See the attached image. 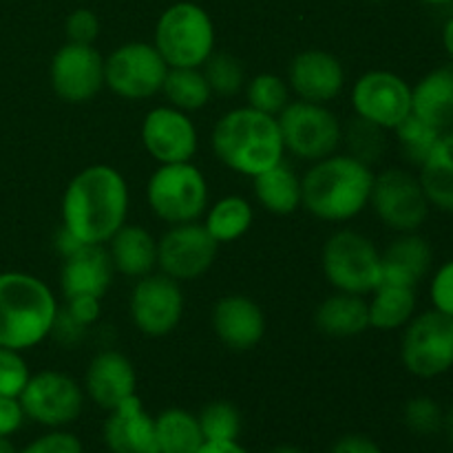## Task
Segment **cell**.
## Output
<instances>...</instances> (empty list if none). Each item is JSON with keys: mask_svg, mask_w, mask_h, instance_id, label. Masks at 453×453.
<instances>
[{"mask_svg": "<svg viewBox=\"0 0 453 453\" xmlns=\"http://www.w3.org/2000/svg\"><path fill=\"white\" fill-rule=\"evenodd\" d=\"M128 186L122 173L93 164L66 184L62 195V226L82 243L104 246L127 224Z\"/></svg>", "mask_w": 453, "mask_h": 453, "instance_id": "obj_1", "label": "cell"}, {"mask_svg": "<svg viewBox=\"0 0 453 453\" xmlns=\"http://www.w3.org/2000/svg\"><path fill=\"white\" fill-rule=\"evenodd\" d=\"M372 166L352 155L332 153L312 162L301 177V206L312 217L330 224H343L354 219L370 206Z\"/></svg>", "mask_w": 453, "mask_h": 453, "instance_id": "obj_2", "label": "cell"}, {"mask_svg": "<svg viewBox=\"0 0 453 453\" xmlns=\"http://www.w3.org/2000/svg\"><path fill=\"white\" fill-rule=\"evenodd\" d=\"M212 153L230 171L257 177L283 159L279 122L252 106H239L217 119L211 135Z\"/></svg>", "mask_w": 453, "mask_h": 453, "instance_id": "obj_3", "label": "cell"}, {"mask_svg": "<svg viewBox=\"0 0 453 453\" xmlns=\"http://www.w3.org/2000/svg\"><path fill=\"white\" fill-rule=\"evenodd\" d=\"M58 301L42 279L0 273V348L31 349L51 336Z\"/></svg>", "mask_w": 453, "mask_h": 453, "instance_id": "obj_4", "label": "cell"}, {"mask_svg": "<svg viewBox=\"0 0 453 453\" xmlns=\"http://www.w3.org/2000/svg\"><path fill=\"white\" fill-rule=\"evenodd\" d=\"M155 49L168 66L202 69L203 62L215 53V25L202 4H171L155 25Z\"/></svg>", "mask_w": 453, "mask_h": 453, "instance_id": "obj_5", "label": "cell"}, {"mask_svg": "<svg viewBox=\"0 0 453 453\" xmlns=\"http://www.w3.org/2000/svg\"><path fill=\"white\" fill-rule=\"evenodd\" d=\"M321 268L336 292L372 295L380 286V252L370 237L357 230H339L326 242Z\"/></svg>", "mask_w": 453, "mask_h": 453, "instance_id": "obj_6", "label": "cell"}, {"mask_svg": "<svg viewBox=\"0 0 453 453\" xmlns=\"http://www.w3.org/2000/svg\"><path fill=\"white\" fill-rule=\"evenodd\" d=\"M150 212L166 224L197 221L208 208V181L193 162L159 164L146 184Z\"/></svg>", "mask_w": 453, "mask_h": 453, "instance_id": "obj_7", "label": "cell"}, {"mask_svg": "<svg viewBox=\"0 0 453 453\" xmlns=\"http://www.w3.org/2000/svg\"><path fill=\"white\" fill-rule=\"evenodd\" d=\"M401 363L411 376L438 379L453 370V317L425 310L403 327Z\"/></svg>", "mask_w": 453, "mask_h": 453, "instance_id": "obj_8", "label": "cell"}, {"mask_svg": "<svg viewBox=\"0 0 453 453\" xmlns=\"http://www.w3.org/2000/svg\"><path fill=\"white\" fill-rule=\"evenodd\" d=\"M283 149L305 162H319L336 153L343 142V124L327 104L295 100L277 115Z\"/></svg>", "mask_w": 453, "mask_h": 453, "instance_id": "obj_9", "label": "cell"}, {"mask_svg": "<svg viewBox=\"0 0 453 453\" xmlns=\"http://www.w3.org/2000/svg\"><path fill=\"white\" fill-rule=\"evenodd\" d=\"M370 206L394 233H418L432 212L418 173L407 168H388L374 175Z\"/></svg>", "mask_w": 453, "mask_h": 453, "instance_id": "obj_10", "label": "cell"}, {"mask_svg": "<svg viewBox=\"0 0 453 453\" xmlns=\"http://www.w3.org/2000/svg\"><path fill=\"white\" fill-rule=\"evenodd\" d=\"M18 401L25 418L47 429H65L84 411V389L65 372L44 370L31 374Z\"/></svg>", "mask_w": 453, "mask_h": 453, "instance_id": "obj_11", "label": "cell"}, {"mask_svg": "<svg viewBox=\"0 0 453 453\" xmlns=\"http://www.w3.org/2000/svg\"><path fill=\"white\" fill-rule=\"evenodd\" d=\"M166 73L168 65L150 42H127L104 58V87L124 100L157 96Z\"/></svg>", "mask_w": 453, "mask_h": 453, "instance_id": "obj_12", "label": "cell"}, {"mask_svg": "<svg viewBox=\"0 0 453 453\" xmlns=\"http://www.w3.org/2000/svg\"><path fill=\"white\" fill-rule=\"evenodd\" d=\"M128 314L137 330L149 339L171 334L184 314V292L180 281L164 273H150L137 279L128 299Z\"/></svg>", "mask_w": 453, "mask_h": 453, "instance_id": "obj_13", "label": "cell"}, {"mask_svg": "<svg viewBox=\"0 0 453 453\" xmlns=\"http://www.w3.org/2000/svg\"><path fill=\"white\" fill-rule=\"evenodd\" d=\"M352 109L357 118L394 131L411 115V84L394 71H367L352 87Z\"/></svg>", "mask_w": 453, "mask_h": 453, "instance_id": "obj_14", "label": "cell"}, {"mask_svg": "<svg viewBox=\"0 0 453 453\" xmlns=\"http://www.w3.org/2000/svg\"><path fill=\"white\" fill-rule=\"evenodd\" d=\"M219 243L199 221L171 226L157 239V265L175 281H195L212 268Z\"/></svg>", "mask_w": 453, "mask_h": 453, "instance_id": "obj_15", "label": "cell"}, {"mask_svg": "<svg viewBox=\"0 0 453 453\" xmlns=\"http://www.w3.org/2000/svg\"><path fill=\"white\" fill-rule=\"evenodd\" d=\"M49 80L62 102H91L104 88V58L93 44L66 42L53 56Z\"/></svg>", "mask_w": 453, "mask_h": 453, "instance_id": "obj_16", "label": "cell"}, {"mask_svg": "<svg viewBox=\"0 0 453 453\" xmlns=\"http://www.w3.org/2000/svg\"><path fill=\"white\" fill-rule=\"evenodd\" d=\"M142 144L146 153L159 164L193 162L199 137L188 113L175 106H155L142 122Z\"/></svg>", "mask_w": 453, "mask_h": 453, "instance_id": "obj_17", "label": "cell"}, {"mask_svg": "<svg viewBox=\"0 0 453 453\" xmlns=\"http://www.w3.org/2000/svg\"><path fill=\"white\" fill-rule=\"evenodd\" d=\"M288 87L296 100L327 104L345 87V69L336 56L323 49H305L296 53L288 69Z\"/></svg>", "mask_w": 453, "mask_h": 453, "instance_id": "obj_18", "label": "cell"}, {"mask_svg": "<svg viewBox=\"0 0 453 453\" xmlns=\"http://www.w3.org/2000/svg\"><path fill=\"white\" fill-rule=\"evenodd\" d=\"M82 389L100 410L111 411L135 396L137 372L122 352L102 349L88 363Z\"/></svg>", "mask_w": 453, "mask_h": 453, "instance_id": "obj_19", "label": "cell"}, {"mask_svg": "<svg viewBox=\"0 0 453 453\" xmlns=\"http://www.w3.org/2000/svg\"><path fill=\"white\" fill-rule=\"evenodd\" d=\"M217 339L234 352L257 348L265 334V314L257 301L243 295L221 296L211 314Z\"/></svg>", "mask_w": 453, "mask_h": 453, "instance_id": "obj_20", "label": "cell"}, {"mask_svg": "<svg viewBox=\"0 0 453 453\" xmlns=\"http://www.w3.org/2000/svg\"><path fill=\"white\" fill-rule=\"evenodd\" d=\"M115 268L109 250L96 243H82L75 252L62 259L60 290L65 299L93 296L102 299L113 281Z\"/></svg>", "mask_w": 453, "mask_h": 453, "instance_id": "obj_21", "label": "cell"}, {"mask_svg": "<svg viewBox=\"0 0 453 453\" xmlns=\"http://www.w3.org/2000/svg\"><path fill=\"white\" fill-rule=\"evenodd\" d=\"M102 438L109 453H159L155 418L137 394L109 411Z\"/></svg>", "mask_w": 453, "mask_h": 453, "instance_id": "obj_22", "label": "cell"}, {"mask_svg": "<svg viewBox=\"0 0 453 453\" xmlns=\"http://www.w3.org/2000/svg\"><path fill=\"white\" fill-rule=\"evenodd\" d=\"M434 265V248L423 234L403 233L380 252V283L418 288Z\"/></svg>", "mask_w": 453, "mask_h": 453, "instance_id": "obj_23", "label": "cell"}, {"mask_svg": "<svg viewBox=\"0 0 453 453\" xmlns=\"http://www.w3.org/2000/svg\"><path fill=\"white\" fill-rule=\"evenodd\" d=\"M411 113L441 133L453 128V65L427 71L411 87Z\"/></svg>", "mask_w": 453, "mask_h": 453, "instance_id": "obj_24", "label": "cell"}, {"mask_svg": "<svg viewBox=\"0 0 453 453\" xmlns=\"http://www.w3.org/2000/svg\"><path fill=\"white\" fill-rule=\"evenodd\" d=\"M109 257L115 273L142 279L155 273L157 265V239L144 226L124 224L109 242Z\"/></svg>", "mask_w": 453, "mask_h": 453, "instance_id": "obj_25", "label": "cell"}, {"mask_svg": "<svg viewBox=\"0 0 453 453\" xmlns=\"http://www.w3.org/2000/svg\"><path fill=\"white\" fill-rule=\"evenodd\" d=\"M314 326L330 339H354L370 327V310L365 296L334 292L314 310Z\"/></svg>", "mask_w": 453, "mask_h": 453, "instance_id": "obj_26", "label": "cell"}, {"mask_svg": "<svg viewBox=\"0 0 453 453\" xmlns=\"http://www.w3.org/2000/svg\"><path fill=\"white\" fill-rule=\"evenodd\" d=\"M418 180L432 208L453 215V128L442 133L432 153L420 164Z\"/></svg>", "mask_w": 453, "mask_h": 453, "instance_id": "obj_27", "label": "cell"}, {"mask_svg": "<svg viewBox=\"0 0 453 453\" xmlns=\"http://www.w3.org/2000/svg\"><path fill=\"white\" fill-rule=\"evenodd\" d=\"M252 184L259 203L273 215H292L301 206V177L283 159L252 177Z\"/></svg>", "mask_w": 453, "mask_h": 453, "instance_id": "obj_28", "label": "cell"}, {"mask_svg": "<svg viewBox=\"0 0 453 453\" xmlns=\"http://www.w3.org/2000/svg\"><path fill=\"white\" fill-rule=\"evenodd\" d=\"M418 308L416 288L394 286V283H380L372 299L367 301L370 310V327L380 332L403 330L414 319Z\"/></svg>", "mask_w": 453, "mask_h": 453, "instance_id": "obj_29", "label": "cell"}, {"mask_svg": "<svg viewBox=\"0 0 453 453\" xmlns=\"http://www.w3.org/2000/svg\"><path fill=\"white\" fill-rule=\"evenodd\" d=\"M155 438L159 453H197L206 442L197 416L181 407H168L155 416Z\"/></svg>", "mask_w": 453, "mask_h": 453, "instance_id": "obj_30", "label": "cell"}, {"mask_svg": "<svg viewBox=\"0 0 453 453\" xmlns=\"http://www.w3.org/2000/svg\"><path fill=\"white\" fill-rule=\"evenodd\" d=\"M252 219H255V212L248 199L228 195L208 208L203 226L217 243H233L250 230Z\"/></svg>", "mask_w": 453, "mask_h": 453, "instance_id": "obj_31", "label": "cell"}, {"mask_svg": "<svg viewBox=\"0 0 453 453\" xmlns=\"http://www.w3.org/2000/svg\"><path fill=\"white\" fill-rule=\"evenodd\" d=\"M159 93H164L168 104L184 111V113L203 109L212 97L202 69H180V66H168V73Z\"/></svg>", "mask_w": 453, "mask_h": 453, "instance_id": "obj_32", "label": "cell"}, {"mask_svg": "<svg viewBox=\"0 0 453 453\" xmlns=\"http://www.w3.org/2000/svg\"><path fill=\"white\" fill-rule=\"evenodd\" d=\"M392 133L394 137H396V144L403 159L416 168H420V164L427 159V155L432 153L434 146H436V142L441 140L442 135L438 128L429 127L427 122L418 119L414 113L407 119H403Z\"/></svg>", "mask_w": 453, "mask_h": 453, "instance_id": "obj_33", "label": "cell"}, {"mask_svg": "<svg viewBox=\"0 0 453 453\" xmlns=\"http://www.w3.org/2000/svg\"><path fill=\"white\" fill-rule=\"evenodd\" d=\"M385 133H388L385 128L354 115L352 122H348V127H343V140L348 144V155H352V157L361 159L367 166H372L374 162H379L380 155L388 149V137H385Z\"/></svg>", "mask_w": 453, "mask_h": 453, "instance_id": "obj_34", "label": "cell"}, {"mask_svg": "<svg viewBox=\"0 0 453 453\" xmlns=\"http://www.w3.org/2000/svg\"><path fill=\"white\" fill-rule=\"evenodd\" d=\"M203 441H239L243 429L242 411L228 401L208 403L197 416Z\"/></svg>", "mask_w": 453, "mask_h": 453, "instance_id": "obj_35", "label": "cell"}, {"mask_svg": "<svg viewBox=\"0 0 453 453\" xmlns=\"http://www.w3.org/2000/svg\"><path fill=\"white\" fill-rule=\"evenodd\" d=\"M206 82L217 96H237L246 87V69L239 58L230 53H212L202 66Z\"/></svg>", "mask_w": 453, "mask_h": 453, "instance_id": "obj_36", "label": "cell"}, {"mask_svg": "<svg viewBox=\"0 0 453 453\" xmlns=\"http://www.w3.org/2000/svg\"><path fill=\"white\" fill-rule=\"evenodd\" d=\"M248 106L277 118L290 102V87L274 73H259L246 84Z\"/></svg>", "mask_w": 453, "mask_h": 453, "instance_id": "obj_37", "label": "cell"}, {"mask_svg": "<svg viewBox=\"0 0 453 453\" xmlns=\"http://www.w3.org/2000/svg\"><path fill=\"white\" fill-rule=\"evenodd\" d=\"M403 423L416 436H434L445 427V410L432 396H414L403 407Z\"/></svg>", "mask_w": 453, "mask_h": 453, "instance_id": "obj_38", "label": "cell"}, {"mask_svg": "<svg viewBox=\"0 0 453 453\" xmlns=\"http://www.w3.org/2000/svg\"><path fill=\"white\" fill-rule=\"evenodd\" d=\"M31 372L18 349L0 348V396L18 398L29 383Z\"/></svg>", "mask_w": 453, "mask_h": 453, "instance_id": "obj_39", "label": "cell"}, {"mask_svg": "<svg viewBox=\"0 0 453 453\" xmlns=\"http://www.w3.org/2000/svg\"><path fill=\"white\" fill-rule=\"evenodd\" d=\"M429 301L434 310L453 317V257L434 270L429 281Z\"/></svg>", "mask_w": 453, "mask_h": 453, "instance_id": "obj_40", "label": "cell"}, {"mask_svg": "<svg viewBox=\"0 0 453 453\" xmlns=\"http://www.w3.org/2000/svg\"><path fill=\"white\" fill-rule=\"evenodd\" d=\"M18 453H84V445L75 434L66 429H49Z\"/></svg>", "mask_w": 453, "mask_h": 453, "instance_id": "obj_41", "label": "cell"}, {"mask_svg": "<svg viewBox=\"0 0 453 453\" xmlns=\"http://www.w3.org/2000/svg\"><path fill=\"white\" fill-rule=\"evenodd\" d=\"M65 31L69 35V42L93 44L100 35V18L91 9H75L66 18Z\"/></svg>", "mask_w": 453, "mask_h": 453, "instance_id": "obj_42", "label": "cell"}, {"mask_svg": "<svg viewBox=\"0 0 453 453\" xmlns=\"http://www.w3.org/2000/svg\"><path fill=\"white\" fill-rule=\"evenodd\" d=\"M100 301L102 299H93V296H78V299H66V305L62 310L66 312V317L73 319V321L78 323L80 327H84V330H87L88 326H93V323L100 319V312H102Z\"/></svg>", "mask_w": 453, "mask_h": 453, "instance_id": "obj_43", "label": "cell"}, {"mask_svg": "<svg viewBox=\"0 0 453 453\" xmlns=\"http://www.w3.org/2000/svg\"><path fill=\"white\" fill-rule=\"evenodd\" d=\"M25 423V411H22L20 401L12 396H0V438H12L13 434L20 432Z\"/></svg>", "mask_w": 453, "mask_h": 453, "instance_id": "obj_44", "label": "cell"}, {"mask_svg": "<svg viewBox=\"0 0 453 453\" xmlns=\"http://www.w3.org/2000/svg\"><path fill=\"white\" fill-rule=\"evenodd\" d=\"M330 453H383L380 445L363 434H348L332 445Z\"/></svg>", "mask_w": 453, "mask_h": 453, "instance_id": "obj_45", "label": "cell"}, {"mask_svg": "<svg viewBox=\"0 0 453 453\" xmlns=\"http://www.w3.org/2000/svg\"><path fill=\"white\" fill-rule=\"evenodd\" d=\"M197 453H248L239 441H206Z\"/></svg>", "mask_w": 453, "mask_h": 453, "instance_id": "obj_46", "label": "cell"}, {"mask_svg": "<svg viewBox=\"0 0 453 453\" xmlns=\"http://www.w3.org/2000/svg\"><path fill=\"white\" fill-rule=\"evenodd\" d=\"M442 49H445L447 53V62H451L453 65V13L449 18L445 20V25H442Z\"/></svg>", "mask_w": 453, "mask_h": 453, "instance_id": "obj_47", "label": "cell"}, {"mask_svg": "<svg viewBox=\"0 0 453 453\" xmlns=\"http://www.w3.org/2000/svg\"><path fill=\"white\" fill-rule=\"evenodd\" d=\"M442 429H447V436H449V441L453 442V405L445 411V427Z\"/></svg>", "mask_w": 453, "mask_h": 453, "instance_id": "obj_48", "label": "cell"}, {"mask_svg": "<svg viewBox=\"0 0 453 453\" xmlns=\"http://www.w3.org/2000/svg\"><path fill=\"white\" fill-rule=\"evenodd\" d=\"M265 453H303V451H301L299 447H295V445H277V447H273V449L265 451Z\"/></svg>", "mask_w": 453, "mask_h": 453, "instance_id": "obj_49", "label": "cell"}, {"mask_svg": "<svg viewBox=\"0 0 453 453\" xmlns=\"http://www.w3.org/2000/svg\"><path fill=\"white\" fill-rule=\"evenodd\" d=\"M0 453H18V449L9 438H0Z\"/></svg>", "mask_w": 453, "mask_h": 453, "instance_id": "obj_50", "label": "cell"}, {"mask_svg": "<svg viewBox=\"0 0 453 453\" xmlns=\"http://www.w3.org/2000/svg\"><path fill=\"white\" fill-rule=\"evenodd\" d=\"M423 3H427V4H449V3H453V0H423Z\"/></svg>", "mask_w": 453, "mask_h": 453, "instance_id": "obj_51", "label": "cell"}, {"mask_svg": "<svg viewBox=\"0 0 453 453\" xmlns=\"http://www.w3.org/2000/svg\"><path fill=\"white\" fill-rule=\"evenodd\" d=\"M372 3H383V0H372Z\"/></svg>", "mask_w": 453, "mask_h": 453, "instance_id": "obj_52", "label": "cell"}]
</instances>
